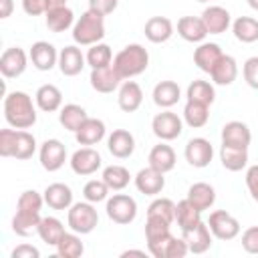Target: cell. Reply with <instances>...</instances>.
<instances>
[{
  "instance_id": "cell-1",
  "label": "cell",
  "mask_w": 258,
  "mask_h": 258,
  "mask_svg": "<svg viewBox=\"0 0 258 258\" xmlns=\"http://www.w3.org/2000/svg\"><path fill=\"white\" fill-rule=\"evenodd\" d=\"M4 119L14 129H30L36 123V103L24 91H10L4 97Z\"/></svg>"
},
{
  "instance_id": "cell-2",
  "label": "cell",
  "mask_w": 258,
  "mask_h": 258,
  "mask_svg": "<svg viewBox=\"0 0 258 258\" xmlns=\"http://www.w3.org/2000/svg\"><path fill=\"white\" fill-rule=\"evenodd\" d=\"M111 64L115 67L119 77L123 81H127V79H133V77H137V75L147 71V67H149V52H147V48L143 44L133 42V44L123 46L113 56Z\"/></svg>"
},
{
  "instance_id": "cell-3",
  "label": "cell",
  "mask_w": 258,
  "mask_h": 258,
  "mask_svg": "<svg viewBox=\"0 0 258 258\" xmlns=\"http://www.w3.org/2000/svg\"><path fill=\"white\" fill-rule=\"evenodd\" d=\"M105 38V16L87 10L83 12L73 26V40L81 46H91L97 44Z\"/></svg>"
},
{
  "instance_id": "cell-4",
  "label": "cell",
  "mask_w": 258,
  "mask_h": 258,
  "mask_svg": "<svg viewBox=\"0 0 258 258\" xmlns=\"http://www.w3.org/2000/svg\"><path fill=\"white\" fill-rule=\"evenodd\" d=\"M97 224H99V214L95 210V204L87 200L77 202L67 210V226L81 236L91 234L97 228Z\"/></svg>"
},
{
  "instance_id": "cell-5",
  "label": "cell",
  "mask_w": 258,
  "mask_h": 258,
  "mask_svg": "<svg viewBox=\"0 0 258 258\" xmlns=\"http://www.w3.org/2000/svg\"><path fill=\"white\" fill-rule=\"evenodd\" d=\"M171 224L161 218H147L145 222V240L147 252L155 258H165L167 244L171 240Z\"/></svg>"
},
{
  "instance_id": "cell-6",
  "label": "cell",
  "mask_w": 258,
  "mask_h": 258,
  "mask_svg": "<svg viewBox=\"0 0 258 258\" xmlns=\"http://www.w3.org/2000/svg\"><path fill=\"white\" fill-rule=\"evenodd\" d=\"M105 212L111 222L127 226L137 218V202L129 194H113L105 202Z\"/></svg>"
},
{
  "instance_id": "cell-7",
  "label": "cell",
  "mask_w": 258,
  "mask_h": 258,
  "mask_svg": "<svg viewBox=\"0 0 258 258\" xmlns=\"http://www.w3.org/2000/svg\"><path fill=\"white\" fill-rule=\"evenodd\" d=\"M151 131H153V135H155L157 139H161V141H173V139H177V137L181 135V131H183V119H181L177 113L165 109V111L157 113V115L151 119Z\"/></svg>"
},
{
  "instance_id": "cell-8",
  "label": "cell",
  "mask_w": 258,
  "mask_h": 258,
  "mask_svg": "<svg viewBox=\"0 0 258 258\" xmlns=\"http://www.w3.org/2000/svg\"><path fill=\"white\" fill-rule=\"evenodd\" d=\"M208 228L218 240H234L240 234V222L226 210H214L208 220Z\"/></svg>"
},
{
  "instance_id": "cell-9",
  "label": "cell",
  "mask_w": 258,
  "mask_h": 258,
  "mask_svg": "<svg viewBox=\"0 0 258 258\" xmlns=\"http://www.w3.org/2000/svg\"><path fill=\"white\" fill-rule=\"evenodd\" d=\"M71 169L77 173V175H93L97 173V169H101L103 165V159H101V153L89 145H83L81 149H77L71 159Z\"/></svg>"
},
{
  "instance_id": "cell-10",
  "label": "cell",
  "mask_w": 258,
  "mask_h": 258,
  "mask_svg": "<svg viewBox=\"0 0 258 258\" xmlns=\"http://www.w3.org/2000/svg\"><path fill=\"white\" fill-rule=\"evenodd\" d=\"M30 56L24 52V48L20 46H10L2 52L0 56V73L4 79H18L26 67H28Z\"/></svg>"
},
{
  "instance_id": "cell-11",
  "label": "cell",
  "mask_w": 258,
  "mask_h": 258,
  "mask_svg": "<svg viewBox=\"0 0 258 258\" xmlns=\"http://www.w3.org/2000/svg\"><path fill=\"white\" fill-rule=\"evenodd\" d=\"M183 155H185V161L191 167L202 169V167H208L210 165V161L214 157V147H212V143L206 137H191L185 143Z\"/></svg>"
},
{
  "instance_id": "cell-12",
  "label": "cell",
  "mask_w": 258,
  "mask_h": 258,
  "mask_svg": "<svg viewBox=\"0 0 258 258\" xmlns=\"http://www.w3.org/2000/svg\"><path fill=\"white\" fill-rule=\"evenodd\" d=\"M38 159L40 165L46 171H58L67 161V147L58 139H46L38 147Z\"/></svg>"
},
{
  "instance_id": "cell-13",
  "label": "cell",
  "mask_w": 258,
  "mask_h": 258,
  "mask_svg": "<svg viewBox=\"0 0 258 258\" xmlns=\"http://www.w3.org/2000/svg\"><path fill=\"white\" fill-rule=\"evenodd\" d=\"M133 181H135V187H137L139 194H143V196H159L163 191V187H165V173H161V171L153 169L151 165H147V167L137 171Z\"/></svg>"
},
{
  "instance_id": "cell-14",
  "label": "cell",
  "mask_w": 258,
  "mask_h": 258,
  "mask_svg": "<svg viewBox=\"0 0 258 258\" xmlns=\"http://www.w3.org/2000/svg\"><path fill=\"white\" fill-rule=\"evenodd\" d=\"M28 56H30L32 67L38 71H50V69L58 67V52H56L54 44H50L46 40H36L30 46Z\"/></svg>"
},
{
  "instance_id": "cell-15",
  "label": "cell",
  "mask_w": 258,
  "mask_h": 258,
  "mask_svg": "<svg viewBox=\"0 0 258 258\" xmlns=\"http://www.w3.org/2000/svg\"><path fill=\"white\" fill-rule=\"evenodd\" d=\"M89 81H91V87H93L97 93H105V95L117 91V89L121 87V83H123V79L119 77V73L115 71L113 64L101 67V69H91Z\"/></svg>"
},
{
  "instance_id": "cell-16",
  "label": "cell",
  "mask_w": 258,
  "mask_h": 258,
  "mask_svg": "<svg viewBox=\"0 0 258 258\" xmlns=\"http://www.w3.org/2000/svg\"><path fill=\"white\" fill-rule=\"evenodd\" d=\"M107 149L117 159H127L135 151V137L127 129H113V133L107 137Z\"/></svg>"
},
{
  "instance_id": "cell-17",
  "label": "cell",
  "mask_w": 258,
  "mask_h": 258,
  "mask_svg": "<svg viewBox=\"0 0 258 258\" xmlns=\"http://www.w3.org/2000/svg\"><path fill=\"white\" fill-rule=\"evenodd\" d=\"M87 64V58L85 54L81 52L79 46L71 44V46H64L60 48L58 52V71L64 75V77H77Z\"/></svg>"
},
{
  "instance_id": "cell-18",
  "label": "cell",
  "mask_w": 258,
  "mask_h": 258,
  "mask_svg": "<svg viewBox=\"0 0 258 258\" xmlns=\"http://www.w3.org/2000/svg\"><path fill=\"white\" fill-rule=\"evenodd\" d=\"M143 103V91L139 87V83L127 79L121 83L119 93H117V105L121 111L125 113H135Z\"/></svg>"
},
{
  "instance_id": "cell-19",
  "label": "cell",
  "mask_w": 258,
  "mask_h": 258,
  "mask_svg": "<svg viewBox=\"0 0 258 258\" xmlns=\"http://www.w3.org/2000/svg\"><path fill=\"white\" fill-rule=\"evenodd\" d=\"M145 38L153 44L167 42L173 36V22L167 16H151L143 26Z\"/></svg>"
},
{
  "instance_id": "cell-20",
  "label": "cell",
  "mask_w": 258,
  "mask_h": 258,
  "mask_svg": "<svg viewBox=\"0 0 258 258\" xmlns=\"http://www.w3.org/2000/svg\"><path fill=\"white\" fill-rule=\"evenodd\" d=\"M202 20L208 28V34H222L232 26V16L224 6H208L202 12Z\"/></svg>"
},
{
  "instance_id": "cell-21",
  "label": "cell",
  "mask_w": 258,
  "mask_h": 258,
  "mask_svg": "<svg viewBox=\"0 0 258 258\" xmlns=\"http://www.w3.org/2000/svg\"><path fill=\"white\" fill-rule=\"evenodd\" d=\"M177 34L185 42H204L208 36V28L202 20V16H181L177 20Z\"/></svg>"
},
{
  "instance_id": "cell-22",
  "label": "cell",
  "mask_w": 258,
  "mask_h": 258,
  "mask_svg": "<svg viewBox=\"0 0 258 258\" xmlns=\"http://www.w3.org/2000/svg\"><path fill=\"white\" fill-rule=\"evenodd\" d=\"M34 103L40 111L44 113H54V111H60L62 107V93L56 85L52 83H46V85H40L34 93Z\"/></svg>"
},
{
  "instance_id": "cell-23",
  "label": "cell",
  "mask_w": 258,
  "mask_h": 258,
  "mask_svg": "<svg viewBox=\"0 0 258 258\" xmlns=\"http://www.w3.org/2000/svg\"><path fill=\"white\" fill-rule=\"evenodd\" d=\"M105 133H107L105 123H103L101 119H97V117H89V119L75 131V139H77L79 145H89V147H93V145H97L99 141H103Z\"/></svg>"
},
{
  "instance_id": "cell-24",
  "label": "cell",
  "mask_w": 258,
  "mask_h": 258,
  "mask_svg": "<svg viewBox=\"0 0 258 258\" xmlns=\"http://www.w3.org/2000/svg\"><path fill=\"white\" fill-rule=\"evenodd\" d=\"M252 141V133L250 127L242 121H228L222 127V143L224 145H232V147H246Z\"/></svg>"
},
{
  "instance_id": "cell-25",
  "label": "cell",
  "mask_w": 258,
  "mask_h": 258,
  "mask_svg": "<svg viewBox=\"0 0 258 258\" xmlns=\"http://www.w3.org/2000/svg\"><path fill=\"white\" fill-rule=\"evenodd\" d=\"M42 196H44V204L52 210H69L75 204L73 202V189L62 181H54V183L46 185Z\"/></svg>"
},
{
  "instance_id": "cell-26",
  "label": "cell",
  "mask_w": 258,
  "mask_h": 258,
  "mask_svg": "<svg viewBox=\"0 0 258 258\" xmlns=\"http://www.w3.org/2000/svg\"><path fill=\"white\" fill-rule=\"evenodd\" d=\"M222 48H220V44H216V42H200L198 44V48L194 50V62H196V67L200 69V71H204V73H212V69L216 67V62L222 58Z\"/></svg>"
},
{
  "instance_id": "cell-27",
  "label": "cell",
  "mask_w": 258,
  "mask_h": 258,
  "mask_svg": "<svg viewBox=\"0 0 258 258\" xmlns=\"http://www.w3.org/2000/svg\"><path fill=\"white\" fill-rule=\"evenodd\" d=\"M147 161H149V165L153 169H157L161 173H167V171H171L175 167V151H173L171 145H167L165 141H161V143H157V145L151 147Z\"/></svg>"
},
{
  "instance_id": "cell-28",
  "label": "cell",
  "mask_w": 258,
  "mask_h": 258,
  "mask_svg": "<svg viewBox=\"0 0 258 258\" xmlns=\"http://www.w3.org/2000/svg\"><path fill=\"white\" fill-rule=\"evenodd\" d=\"M183 238H185L187 248H189L191 254H204V252H208L212 248L214 234L210 232L208 222H200L191 232H185Z\"/></svg>"
},
{
  "instance_id": "cell-29",
  "label": "cell",
  "mask_w": 258,
  "mask_h": 258,
  "mask_svg": "<svg viewBox=\"0 0 258 258\" xmlns=\"http://www.w3.org/2000/svg\"><path fill=\"white\" fill-rule=\"evenodd\" d=\"M153 103L161 109H169L173 107L179 99H181V89L175 81H159L155 87H153Z\"/></svg>"
},
{
  "instance_id": "cell-30",
  "label": "cell",
  "mask_w": 258,
  "mask_h": 258,
  "mask_svg": "<svg viewBox=\"0 0 258 258\" xmlns=\"http://www.w3.org/2000/svg\"><path fill=\"white\" fill-rule=\"evenodd\" d=\"M175 222H177L181 234L191 232L202 222V212L185 198V200H181V202L175 204Z\"/></svg>"
},
{
  "instance_id": "cell-31",
  "label": "cell",
  "mask_w": 258,
  "mask_h": 258,
  "mask_svg": "<svg viewBox=\"0 0 258 258\" xmlns=\"http://www.w3.org/2000/svg\"><path fill=\"white\" fill-rule=\"evenodd\" d=\"M210 77H212L214 85H222V87L232 85L236 81V77H238V62H236V58L230 56V54H222V58L212 69Z\"/></svg>"
},
{
  "instance_id": "cell-32",
  "label": "cell",
  "mask_w": 258,
  "mask_h": 258,
  "mask_svg": "<svg viewBox=\"0 0 258 258\" xmlns=\"http://www.w3.org/2000/svg\"><path fill=\"white\" fill-rule=\"evenodd\" d=\"M200 212H206L214 206L216 202V189L206 183V181H198V183H191L189 189H187V196H185Z\"/></svg>"
},
{
  "instance_id": "cell-33",
  "label": "cell",
  "mask_w": 258,
  "mask_h": 258,
  "mask_svg": "<svg viewBox=\"0 0 258 258\" xmlns=\"http://www.w3.org/2000/svg\"><path fill=\"white\" fill-rule=\"evenodd\" d=\"M40 212H24V210H16L14 218H12V232L16 236L28 238L32 234H36L38 224H40Z\"/></svg>"
},
{
  "instance_id": "cell-34",
  "label": "cell",
  "mask_w": 258,
  "mask_h": 258,
  "mask_svg": "<svg viewBox=\"0 0 258 258\" xmlns=\"http://www.w3.org/2000/svg\"><path fill=\"white\" fill-rule=\"evenodd\" d=\"M44 22H46V28L52 30V32H64L69 28L75 26V14L69 6H60V8H52V10H46L44 14Z\"/></svg>"
},
{
  "instance_id": "cell-35",
  "label": "cell",
  "mask_w": 258,
  "mask_h": 258,
  "mask_svg": "<svg viewBox=\"0 0 258 258\" xmlns=\"http://www.w3.org/2000/svg\"><path fill=\"white\" fill-rule=\"evenodd\" d=\"M87 119H89V115H87L85 107H81V105H77V103H67V105H62L60 111H58V123H60L67 131H73V133H75Z\"/></svg>"
},
{
  "instance_id": "cell-36",
  "label": "cell",
  "mask_w": 258,
  "mask_h": 258,
  "mask_svg": "<svg viewBox=\"0 0 258 258\" xmlns=\"http://www.w3.org/2000/svg\"><path fill=\"white\" fill-rule=\"evenodd\" d=\"M220 161L228 171H242L248 165V149L246 147H232V145L222 143Z\"/></svg>"
},
{
  "instance_id": "cell-37",
  "label": "cell",
  "mask_w": 258,
  "mask_h": 258,
  "mask_svg": "<svg viewBox=\"0 0 258 258\" xmlns=\"http://www.w3.org/2000/svg\"><path fill=\"white\" fill-rule=\"evenodd\" d=\"M101 179L109 185L111 191H121V189H125V187L129 185V181H131V173H129V169H127L125 165L113 163V165H107V167L103 169Z\"/></svg>"
},
{
  "instance_id": "cell-38",
  "label": "cell",
  "mask_w": 258,
  "mask_h": 258,
  "mask_svg": "<svg viewBox=\"0 0 258 258\" xmlns=\"http://www.w3.org/2000/svg\"><path fill=\"white\" fill-rule=\"evenodd\" d=\"M36 234H38V238H40L44 244H48V246H56L58 240H60L62 234H64V226H62V222H60L58 218H54V216H46V218L40 220Z\"/></svg>"
},
{
  "instance_id": "cell-39",
  "label": "cell",
  "mask_w": 258,
  "mask_h": 258,
  "mask_svg": "<svg viewBox=\"0 0 258 258\" xmlns=\"http://www.w3.org/2000/svg\"><path fill=\"white\" fill-rule=\"evenodd\" d=\"M232 32H234L236 40H240L244 44H252L258 40V20L252 16H238L232 22Z\"/></svg>"
},
{
  "instance_id": "cell-40",
  "label": "cell",
  "mask_w": 258,
  "mask_h": 258,
  "mask_svg": "<svg viewBox=\"0 0 258 258\" xmlns=\"http://www.w3.org/2000/svg\"><path fill=\"white\" fill-rule=\"evenodd\" d=\"M185 97L187 101H196V103H204V105H212L216 101V89L210 81H191L187 85V91H185Z\"/></svg>"
},
{
  "instance_id": "cell-41",
  "label": "cell",
  "mask_w": 258,
  "mask_h": 258,
  "mask_svg": "<svg viewBox=\"0 0 258 258\" xmlns=\"http://www.w3.org/2000/svg\"><path fill=\"white\" fill-rule=\"evenodd\" d=\"M210 121V107L204 103L187 101L183 107V123L191 129H200Z\"/></svg>"
},
{
  "instance_id": "cell-42",
  "label": "cell",
  "mask_w": 258,
  "mask_h": 258,
  "mask_svg": "<svg viewBox=\"0 0 258 258\" xmlns=\"http://www.w3.org/2000/svg\"><path fill=\"white\" fill-rule=\"evenodd\" d=\"M54 248H56V254H58L60 258H79V256H83V252H85V246H83L79 234L73 232V230H71V232H64L62 238L58 240V244H56Z\"/></svg>"
},
{
  "instance_id": "cell-43",
  "label": "cell",
  "mask_w": 258,
  "mask_h": 258,
  "mask_svg": "<svg viewBox=\"0 0 258 258\" xmlns=\"http://www.w3.org/2000/svg\"><path fill=\"white\" fill-rule=\"evenodd\" d=\"M87 64L91 69H101V67H109L113 62V52H111V46L105 44V42H97V44H91L87 54Z\"/></svg>"
},
{
  "instance_id": "cell-44",
  "label": "cell",
  "mask_w": 258,
  "mask_h": 258,
  "mask_svg": "<svg viewBox=\"0 0 258 258\" xmlns=\"http://www.w3.org/2000/svg\"><path fill=\"white\" fill-rule=\"evenodd\" d=\"M147 218H161L171 224L175 220V204L169 198H155L147 206Z\"/></svg>"
},
{
  "instance_id": "cell-45",
  "label": "cell",
  "mask_w": 258,
  "mask_h": 258,
  "mask_svg": "<svg viewBox=\"0 0 258 258\" xmlns=\"http://www.w3.org/2000/svg\"><path fill=\"white\" fill-rule=\"evenodd\" d=\"M36 153V139L32 133H28L26 129H18L16 135V149H14V159H30Z\"/></svg>"
},
{
  "instance_id": "cell-46",
  "label": "cell",
  "mask_w": 258,
  "mask_h": 258,
  "mask_svg": "<svg viewBox=\"0 0 258 258\" xmlns=\"http://www.w3.org/2000/svg\"><path fill=\"white\" fill-rule=\"evenodd\" d=\"M109 191L111 189L103 179H89L83 187V198L91 204H99V202H107Z\"/></svg>"
},
{
  "instance_id": "cell-47",
  "label": "cell",
  "mask_w": 258,
  "mask_h": 258,
  "mask_svg": "<svg viewBox=\"0 0 258 258\" xmlns=\"http://www.w3.org/2000/svg\"><path fill=\"white\" fill-rule=\"evenodd\" d=\"M42 206H44V196H40L36 189H24L16 202V210H24V212H40Z\"/></svg>"
},
{
  "instance_id": "cell-48",
  "label": "cell",
  "mask_w": 258,
  "mask_h": 258,
  "mask_svg": "<svg viewBox=\"0 0 258 258\" xmlns=\"http://www.w3.org/2000/svg\"><path fill=\"white\" fill-rule=\"evenodd\" d=\"M16 135H18V129H14V127H8V129L0 131V155L2 157H14Z\"/></svg>"
},
{
  "instance_id": "cell-49",
  "label": "cell",
  "mask_w": 258,
  "mask_h": 258,
  "mask_svg": "<svg viewBox=\"0 0 258 258\" xmlns=\"http://www.w3.org/2000/svg\"><path fill=\"white\" fill-rule=\"evenodd\" d=\"M242 75H244V81L250 89H256L258 91V56H250L244 67H242Z\"/></svg>"
},
{
  "instance_id": "cell-50",
  "label": "cell",
  "mask_w": 258,
  "mask_h": 258,
  "mask_svg": "<svg viewBox=\"0 0 258 258\" xmlns=\"http://www.w3.org/2000/svg\"><path fill=\"white\" fill-rule=\"evenodd\" d=\"M187 252H189V248H187L185 238H183V236H181V238L171 236V240H169V244H167L165 258H183Z\"/></svg>"
},
{
  "instance_id": "cell-51",
  "label": "cell",
  "mask_w": 258,
  "mask_h": 258,
  "mask_svg": "<svg viewBox=\"0 0 258 258\" xmlns=\"http://www.w3.org/2000/svg\"><path fill=\"white\" fill-rule=\"evenodd\" d=\"M242 248L248 254H258V226H250L242 234Z\"/></svg>"
},
{
  "instance_id": "cell-52",
  "label": "cell",
  "mask_w": 258,
  "mask_h": 258,
  "mask_svg": "<svg viewBox=\"0 0 258 258\" xmlns=\"http://www.w3.org/2000/svg\"><path fill=\"white\" fill-rule=\"evenodd\" d=\"M119 0H89V10L101 14V16H107L111 12H115Z\"/></svg>"
},
{
  "instance_id": "cell-53",
  "label": "cell",
  "mask_w": 258,
  "mask_h": 258,
  "mask_svg": "<svg viewBox=\"0 0 258 258\" xmlns=\"http://www.w3.org/2000/svg\"><path fill=\"white\" fill-rule=\"evenodd\" d=\"M22 10L28 16H40V14H46L48 6H46V0H22Z\"/></svg>"
},
{
  "instance_id": "cell-54",
  "label": "cell",
  "mask_w": 258,
  "mask_h": 258,
  "mask_svg": "<svg viewBox=\"0 0 258 258\" xmlns=\"http://www.w3.org/2000/svg\"><path fill=\"white\" fill-rule=\"evenodd\" d=\"M246 187L254 202H258V165H250L246 169Z\"/></svg>"
},
{
  "instance_id": "cell-55",
  "label": "cell",
  "mask_w": 258,
  "mask_h": 258,
  "mask_svg": "<svg viewBox=\"0 0 258 258\" xmlns=\"http://www.w3.org/2000/svg\"><path fill=\"white\" fill-rule=\"evenodd\" d=\"M40 252L32 244H20L12 250V258H38Z\"/></svg>"
},
{
  "instance_id": "cell-56",
  "label": "cell",
  "mask_w": 258,
  "mask_h": 258,
  "mask_svg": "<svg viewBox=\"0 0 258 258\" xmlns=\"http://www.w3.org/2000/svg\"><path fill=\"white\" fill-rule=\"evenodd\" d=\"M12 8H14V0H0V18L6 20L12 14Z\"/></svg>"
},
{
  "instance_id": "cell-57",
  "label": "cell",
  "mask_w": 258,
  "mask_h": 258,
  "mask_svg": "<svg viewBox=\"0 0 258 258\" xmlns=\"http://www.w3.org/2000/svg\"><path fill=\"white\" fill-rule=\"evenodd\" d=\"M46 6H48V10L60 8V6H67V0H46Z\"/></svg>"
},
{
  "instance_id": "cell-58",
  "label": "cell",
  "mask_w": 258,
  "mask_h": 258,
  "mask_svg": "<svg viewBox=\"0 0 258 258\" xmlns=\"http://www.w3.org/2000/svg\"><path fill=\"white\" fill-rule=\"evenodd\" d=\"M121 256H145V250H125Z\"/></svg>"
},
{
  "instance_id": "cell-59",
  "label": "cell",
  "mask_w": 258,
  "mask_h": 258,
  "mask_svg": "<svg viewBox=\"0 0 258 258\" xmlns=\"http://www.w3.org/2000/svg\"><path fill=\"white\" fill-rule=\"evenodd\" d=\"M246 2H248V6H250L252 10H256V12H258V0H246Z\"/></svg>"
},
{
  "instance_id": "cell-60",
  "label": "cell",
  "mask_w": 258,
  "mask_h": 258,
  "mask_svg": "<svg viewBox=\"0 0 258 258\" xmlns=\"http://www.w3.org/2000/svg\"><path fill=\"white\" fill-rule=\"evenodd\" d=\"M196 2H210V0H196Z\"/></svg>"
}]
</instances>
